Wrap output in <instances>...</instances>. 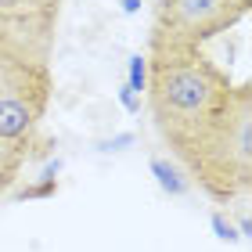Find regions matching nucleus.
<instances>
[{
  "label": "nucleus",
  "mask_w": 252,
  "mask_h": 252,
  "mask_svg": "<svg viewBox=\"0 0 252 252\" xmlns=\"http://www.w3.org/2000/svg\"><path fill=\"white\" fill-rule=\"evenodd\" d=\"M148 112L169 158L216 205L252 191V87L234 83L205 47L148 43Z\"/></svg>",
  "instance_id": "1"
},
{
  "label": "nucleus",
  "mask_w": 252,
  "mask_h": 252,
  "mask_svg": "<svg viewBox=\"0 0 252 252\" xmlns=\"http://www.w3.org/2000/svg\"><path fill=\"white\" fill-rule=\"evenodd\" d=\"M58 18L0 22V144L36 158L40 126L54 97Z\"/></svg>",
  "instance_id": "2"
},
{
  "label": "nucleus",
  "mask_w": 252,
  "mask_h": 252,
  "mask_svg": "<svg viewBox=\"0 0 252 252\" xmlns=\"http://www.w3.org/2000/svg\"><path fill=\"white\" fill-rule=\"evenodd\" d=\"M252 11V0H155L148 43L205 47L231 32Z\"/></svg>",
  "instance_id": "3"
},
{
  "label": "nucleus",
  "mask_w": 252,
  "mask_h": 252,
  "mask_svg": "<svg viewBox=\"0 0 252 252\" xmlns=\"http://www.w3.org/2000/svg\"><path fill=\"white\" fill-rule=\"evenodd\" d=\"M65 0H0V22H29V18H62Z\"/></svg>",
  "instance_id": "4"
},
{
  "label": "nucleus",
  "mask_w": 252,
  "mask_h": 252,
  "mask_svg": "<svg viewBox=\"0 0 252 252\" xmlns=\"http://www.w3.org/2000/svg\"><path fill=\"white\" fill-rule=\"evenodd\" d=\"M148 169H152L155 184L162 188V191L169 194V198H184V194L191 191L188 173L173 162V158H166V155H152V158H148Z\"/></svg>",
  "instance_id": "5"
},
{
  "label": "nucleus",
  "mask_w": 252,
  "mask_h": 252,
  "mask_svg": "<svg viewBox=\"0 0 252 252\" xmlns=\"http://www.w3.org/2000/svg\"><path fill=\"white\" fill-rule=\"evenodd\" d=\"M32 162L29 152H22V148H7V144H0V198L15 188V180L22 177V169H26Z\"/></svg>",
  "instance_id": "6"
},
{
  "label": "nucleus",
  "mask_w": 252,
  "mask_h": 252,
  "mask_svg": "<svg viewBox=\"0 0 252 252\" xmlns=\"http://www.w3.org/2000/svg\"><path fill=\"white\" fill-rule=\"evenodd\" d=\"M58 169H62V162H54V166H47L43 173L32 180V184H26V188H18L11 198L15 202H36V198H54L58 194Z\"/></svg>",
  "instance_id": "7"
},
{
  "label": "nucleus",
  "mask_w": 252,
  "mask_h": 252,
  "mask_svg": "<svg viewBox=\"0 0 252 252\" xmlns=\"http://www.w3.org/2000/svg\"><path fill=\"white\" fill-rule=\"evenodd\" d=\"M123 83L130 87L133 94L144 97V87H148V58L144 54H130V58H126V79Z\"/></svg>",
  "instance_id": "8"
},
{
  "label": "nucleus",
  "mask_w": 252,
  "mask_h": 252,
  "mask_svg": "<svg viewBox=\"0 0 252 252\" xmlns=\"http://www.w3.org/2000/svg\"><path fill=\"white\" fill-rule=\"evenodd\" d=\"M209 227H213V234L220 238V242H227V245L242 242V234H238V227H234V220H231V213H227V209H216L209 216Z\"/></svg>",
  "instance_id": "9"
},
{
  "label": "nucleus",
  "mask_w": 252,
  "mask_h": 252,
  "mask_svg": "<svg viewBox=\"0 0 252 252\" xmlns=\"http://www.w3.org/2000/svg\"><path fill=\"white\" fill-rule=\"evenodd\" d=\"M116 97H119V105H123L126 112H130V116H137V112L144 108V97H141V94H133V90L126 87V83H119V90H116Z\"/></svg>",
  "instance_id": "10"
},
{
  "label": "nucleus",
  "mask_w": 252,
  "mask_h": 252,
  "mask_svg": "<svg viewBox=\"0 0 252 252\" xmlns=\"http://www.w3.org/2000/svg\"><path fill=\"white\" fill-rule=\"evenodd\" d=\"M133 144V133H116V137H108V141H101L97 148L101 152H123V148H130Z\"/></svg>",
  "instance_id": "11"
},
{
  "label": "nucleus",
  "mask_w": 252,
  "mask_h": 252,
  "mask_svg": "<svg viewBox=\"0 0 252 252\" xmlns=\"http://www.w3.org/2000/svg\"><path fill=\"white\" fill-rule=\"evenodd\" d=\"M141 4H144V0H123V11H126V15H137Z\"/></svg>",
  "instance_id": "12"
}]
</instances>
